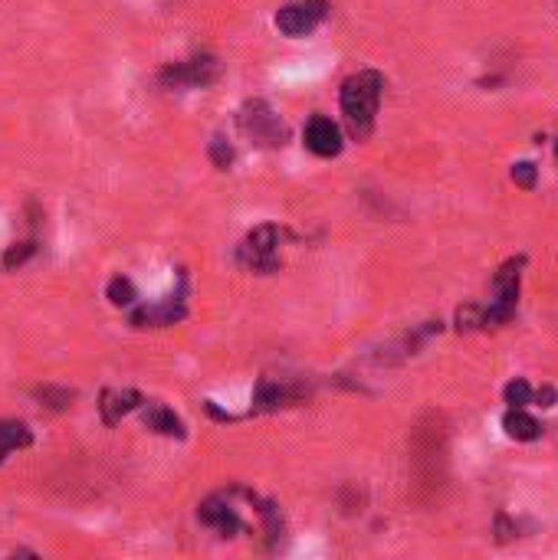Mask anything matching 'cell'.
Wrapping results in <instances>:
<instances>
[{
  "label": "cell",
  "instance_id": "obj_8",
  "mask_svg": "<svg viewBox=\"0 0 558 560\" xmlns=\"http://www.w3.org/2000/svg\"><path fill=\"white\" fill-rule=\"evenodd\" d=\"M141 403H145V400H141L139 390H102L98 410H102V420H106L108 426H115V423L122 420V416H129L131 410H139Z\"/></svg>",
  "mask_w": 558,
  "mask_h": 560
},
{
  "label": "cell",
  "instance_id": "obj_7",
  "mask_svg": "<svg viewBox=\"0 0 558 560\" xmlns=\"http://www.w3.org/2000/svg\"><path fill=\"white\" fill-rule=\"evenodd\" d=\"M305 148L319 158H336L338 151H342V131H338V125L332 122V118L315 115V118L305 125Z\"/></svg>",
  "mask_w": 558,
  "mask_h": 560
},
{
  "label": "cell",
  "instance_id": "obj_18",
  "mask_svg": "<svg viewBox=\"0 0 558 560\" xmlns=\"http://www.w3.org/2000/svg\"><path fill=\"white\" fill-rule=\"evenodd\" d=\"M512 180H516L519 187H525V190H532L535 187V164H529V161L516 164V168H512Z\"/></svg>",
  "mask_w": 558,
  "mask_h": 560
},
{
  "label": "cell",
  "instance_id": "obj_2",
  "mask_svg": "<svg viewBox=\"0 0 558 560\" xmlns=\"http://www.w3.org/2000/svg\"><path fill=\"white\" fill-rule=\"evenodd\" d=\"M217 76H221L217 56H194V59H188V63L164 66L158 79H161V86H168V89H184V86L201 89V86H211Z\"/></svg>",
  "mask_w": 558,
  "mask_h": 560
},
{
  "label": "cell",
  "instance_id": "obj_16",
  "mask_svg": "<svg viewBox=\"0 0 558 560\" xmlns=\"http://www.w3.org/2000/svg\"><path fill=\"white\" fill-rule=\"evenodd\" d=\"M33 252H36V243H33V239H26V243H16V246H10V249L4 252V269L24 266V262L30 260Z\"/></svg>",
  "mask_w": 558,
  "mask_h": 560
},
{
  "label": "cell",
  "instance_id": "obj_20",
  "mask_svg": "<svg viewBox=\"0 0 558 560\" xmlns=\"http://www.w3.org/2000/svg\"><path fill=\"white\" fill-rule=\"evenodd\" d=\"M535 400H539V406H552V403H555V390H552V387L539 390V393H535Z\"/></svg>",
  "mask_w": 558,
  "mask_h": 560
},
{
  "label": "cell",
  "instance_id": "obj_12",
  "mask_svg": "<svg viewBox=\"0 0 558 560\" xmlns=\"http://www.w3.org/2000/svg\"><path fill=\"white\" fill-rule=\"evenodd\" d=\"M502 430H506L512 439H519V443H532V439H539L542 426H539V420L522 413V406H512V410L502 416Z\"/></svg>",
  "mask_w": 558,
  "mask_h": 560
},
{
  "label": "cell",
  "instance_id": "obj_19",
  "mask_svg": "<svg viewBox=\"0 0 558 560\" xmlns=\"http://www.w3.org/2000/svg\"><path fill=\"white\" fill-rule=\"evenodd\" d=\"M211 158H213V164H217V168H227L230 161H233V148L227 145V141H221V138H213V145H211Z\"/></svg>",
  "mask_w": 558,
  "mask_h": 560
},
{
  "label": "cell",
  "instance_id": "obj_3",
  "mask_svg": "<svg viewBox=\"0 0 558 560\" xmlns=\"http://www.w3.org/2000/svg\"><path fill=\"white\" fill-rule=\"evenodd\" d=\"M240 128L263 148H279L286 141V128L279 125V118L273 115V108L266 102H250L240 112Z\"/></svg>",
  "mask_w": 558,
  "mask_h": 560
},
{
  "label": "cell",
  "instance_id": "obj_11",
  "mask_svg": "<svg viewBox=\"0 0 558 560\" xmlns=\"http://www.w3.org/2000/svg\"><path fill=\"white\" fill-rule=\"evenodd\" d=\"M197 518L204 521V524H211V528L223 531V535H230V531L240 528L237 514H233V508H230L227 502H221V498H207L201 508H197Z\"/></svg>",
  "mask_w": 558,
  "mask_h": 560
},
{
  "label": "cell",
  "instance_id": "obj_15",
  "mask_svg": "<svg viewBox=\"0 0 558 560\" xmlns=\"http://www.w3.org/2000/svg\"><path fill=\"white\" fill-rule=\"evenodd\" d=\"M106 295H108L112 305H119V309H125V305H131V301L139 299V295H135V285H131L129 279H122V276H115L112 282H108Z\"/></svg>",
  "mask_w": 558,
  "mask_h": 560
},
{
  "label": "cell",
  "instance_id": "obj_17",
  "mask_svg": "<svg viewBox=\"0 0 558 560\" xmlns=\"http://www.w3.org/2000/svg\"><path fill=\"white\" fill-rule=\"evenodd\" d=\"M502 397H506L509 406H525L529 400H532V390H529V383L525 381H512V383H506Z\"/></svg>",
  "mask_w": 558,
  "mask_h": 560
},
{
  "label": "cell",
  "instance_id": "obj_6",
  "mask_svg": "<svg viewBox=\"0 0 558 560\" xmlns=\"http://www.w3.org/2000/svg\"><path fill=\"white\" fill-rule=\"evenodd\" d=\"M184 285H181V292L171 295L168 301H161V305H141V309L131 311V325L135 328H164V325H174V321H181V318L188 315V309H184Z\"/></svg>",
  "mask_w": 558,
  "mask_h": 560
},
{
  "label": "cell",
  "instance_id": "obj_1",
  "mask_svg": "<svg viewBox=\"0 0 558 560\" xmlns=\"http://www.w3.org/2000/svg\"><path fill=\"white\" fill-rule=\"evenodd\" d=\"M381 89H385V76L375 73V69L355 73L342 82V115H345V125H348V135L355 141L371 138Z\"/></svg>",
  "mask_w": 558,
  "mask_h": 560
},
{
  "label": "cell",
  "instance_id": "obj_10",
  "mask_svg": "<svg viewBox=\"0 0 558 560\" xmlns=\"http://www.w3.org/2000/svg\"><path fill=\"white\" fill-rule=\"evenodd\" d=\"M141 420H145V426L151 433H161V436H178V439L184 436V423H181L164 403H148L145 410H141Z\"/></svg>",
  "mask_w": 558,
  "mask_h": 560
},
{
  "label": "cell",
  "instance_id": "obj_13",
  "mask_svg": "<svg viewBox=\"0 0 558 560\" xmlns=\"http://www.w3.org/2000/svg\"><path fill=\"white\" fill-rule=\"evenodd\" d=\"M33 443V433L26 430L24 423L16 420H0V463L7 459L14 449H24Z\"/></svg>",
  "mask_w": 558,
  "mask_h": 560
},
{
  "label": "cell",
  "instance_id": "obj_5",
  "mask_svg": "<svg viewBox=\"0 0 558 560\" xmlns=\"http://www.w3.org/2000/svg\"><path fill=\"white\" fill-rule=\"evenodd\" d=\"M326 16V4L322 0H293L276 14V26L279 33L286 36H305L319 26V20Z\"/></svg>",
  "mask_w": 558,
  "mask_h": 560
},
{
  "label": "cell",
  "instance_id": "obj_4",
  "mask_svg": "<svg viewBox=\"0 0 558 560\" xmlns=\"http://www.w3.org/2000/svg\"><path fill=\"white\" fill-rule=\"evenodd\" d=\"M276 246H279V229L276 227H256L253 233L246 236V243L240 246V262L253 272H276Z\"/></svg>",
  "mask_w": 558,
  "mask_h": 560
},
{
  "label": "cell",
  "instance_id": "obj_14",
  "mask_svg": "<svg viewBox=\"0 0 558 560\" xmlns=\"http://www.w3.org/2000/svg\"><path fill=\"white\" fill-rule=\"evenodd\" d=\"M33 397L40 400L46 410H69L73 406V400H76V390H69V387H36L33 390Z\"/></svg>",
  "mask_w": 558,
  "mask_h": 560
},
{
  "label": "cell",
  "instance_id": "obj_9",
  "mask_svg": "<svg viewBox=\"0 0 558 560\" xmlns=\"http://www.w3.org/2000/svg\"><path fill=\"white\" fill-rule=\"evenodd\" d=\"M303 390L293 387V383H276L270 377H263L260 387H256V397H253V410H276V406H286L299 397Z\"/></svg>",
  "mask_w": 558,
  "mask_h": 560
}]
</instances>
